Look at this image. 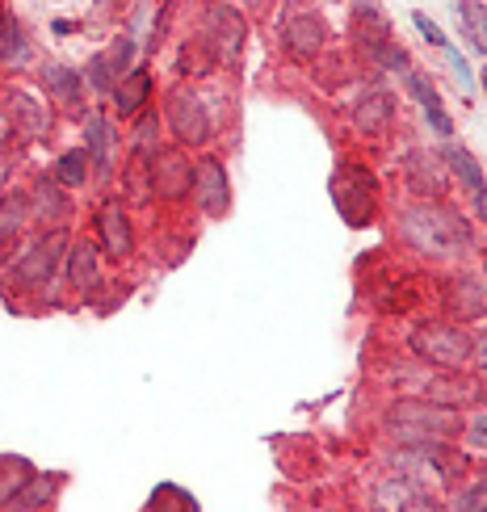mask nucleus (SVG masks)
Masks as SVG:
<instances>
[{"instance_id": "obj_19", "label": "nucleus", "mask_w": 487, "mask_h": 512, "mask_svg": "<svg viewBox=\"0 0 487 512\" xmlns=\"http://www.w3.org/2000/svg\"><path fill=\"white\" fill-rule=\"evenodd\" d=\"M9 122L13 126H21L26 135H47V126H51V118H47V110L30 97V93H21V89H13L9 93Z\"/></svg>"}, {"instance_id": "obj_31", "label": "nucleus", "mask_w": 487, "mask_h": 512, "mask_svg": "<svg viewBox=\"0 0 487 512\" xmlns=\"http://www.w3.org/2000/svg\"><path fill=\"white\" fill-rule=\"evenodd\" d=\"M412 21H416V30H420V34H425V38L433 42V47H446V42H450V38H446V34H441V30L433 26V21L425 17V13H412Z\"/></svg>"}, {"instance_id": "obj_3", "label": "nucleus", "mask_w": 487, "mask_h": 512, "mask_svg": "<svg viewBox=\"0 0 487 512\" xmlns=\"http://www.w3.org/2000/svg\"><path fill=\"white\" fill-rule=\"evenodd\" d=\"M374 194H378V177H370L366 168L357 164H341L332 177V198H336V210L349 227H366L370 215H374Z\"/></svg>"}, {"instance_id": "obj_27", "label": "nucleus", "mask_w": 487, "mask_h": 512, "mask_svg": "<svg viewBox=\"0 0 487 512\" xmlns=\"http://www.w3.org/2000/svg\"><path fill=\"white\" fill-rule=\"evenodd\" d=\"M26 215H30V198L26 194L0 198V248H5L9 240H17V231L26 227Z\"/></svg>"}, {"instance_id": "obj_24", "label": "nucleus", "mask_w": 487, "mask_h": 512, "mask_svg": "<svg viewBox=\"0 0 487 512\" xmlns=\"http://www.w3.org/2000/svg\"><path fill=\"white\" fill-rule=\"evenodd\" d=\"M30 479H34V466L26 458H0V508L13 504L21 492H26Z\"/></svg>"}, {"instance_id": "obj_33", "label": "nucleus", "mask_w": 487, "mask_h": 512, "mask_svg": "<svg viewBox=\"0 0 487 512\" xmlns=\"http://www.w3.org/2000/svg\"><path fill=\"white\" fill-rule=\"evenodd\" d=\"M458 508H487V487H475V492H467L458 500Z\"/></svg>"}, {"instance_id": "obj_20", "label": "nucleus", "mask_w": 487, "mask_h": 512, "mask_svg": "<svg viewBox=\"0 0 487 512\" xmlns=\"http://www.w3.org/2000/svg\"><path fill=\"white\" fill-rule=\"evenodd\" d=\"M147 93H152V76H147V68L126 72V80L114 84V105H118V114H122V118L139 114L143 101H147Z\"/></svg>"}, {"instance_id": "obj_36", "label": "nucleus", "mask_w": 487, "mask_h": 512, "mask_svg": "<svg viewBox=\"0 0 487 512\" xmlns=\"http://www.w3.org/2000/svg\"><path fill=\"white\" fill-rule=\"evenodd\" d=\"M471 441H475V445H487V416H483V420H475V429H471Z\"/></svg>"}, {"instance_id": "obj_28", "label": "nucleus", "mask_w": 487, "mask_h": 512, "mask_svg": "<svg viewBox=\"0 0 487 512\" xmlns=\"http://www.w3.org/2000/svg\"><path fill=\"white\" fill-rule=\"evenodd\" d=\"M51 177H55L63 189H76V185H84V181H89V152H63Z\"/></svg>"}, {"instance_id": "obj_30", "label": "nucleus", "mask_w": 487, "mask_h": 512, "mask_svg": "<svg viewBox=\"0 0 487 512\" xmlns=\"http://www.w3.org/2000/svg\"><path fill=\"white\" fill-rule=\"evenodd\" d=\"M55 487H59V475H47V483L30 479L26 492L13 500V508H42V504H51V500H55Z\"/></svg>"}, {"instance_id": "obj_10", "label": "nucleus", "mask_w": 487, "mask_h": 512, "mask_svg": "<svg viewBox=\"0 0 487 512\" xmlns=\"http://www.w3.org/2000/svg\"><path fill=\"white\" fill-rule=\"evenodd\" d=\"M97 236H101V248L110 252V261H126L135 252V231H131V219L118 202H101L97 210Z\"/></svg>"}, {"instance_id": "obj_34", "label": "nucleus", "mask_w": 487, "mask_h": 512, "mask_svg": "<svg viewBox=\"0 0 487 512\" xmlns=\"http://www.w3.org/2000/svg\"><path fill=\"white\" fill-rule=\"evenodd\" d=\"M471 357H475V361H479V370H483V374H487V336H483V340H479V345H471Z\"/></svg>"}, {"instance_id": "obj_18", "label": "nucleus", "mask_w": 487, "mask_h": 512, "mask_svg": "<svg viewBox=\"0 0 487 512\" xmlns=\"http://www.w3.org/2000/svg\"><path fill=\"white\" fill-rule=\"evenodd\" d=\"M450 307H454L458 315H467V319L487 315V282H479L475 273L454 277V286H450Z\"/></svg>"}, {"instance_id": "obj_15", "label": "nucleus", "mask_w": 487, "mask_h": 512, "mask_svg": "<svg viewBox=\"0 0 487 512\" xmlns=\"http://www.w3.org/2000/svg\"><path fill=\"white\" fill-rule=\"evenodd\" d=\"M404 84H408V93L420 101V110H425V118L433 122V131H437V135H450V131H454V122H450V114H446V110H441V97H437L433 84H429L425 76H420L416 68H408V72H404Z\"/></svg>"}, {"instance_id": "obj_5", "label": "nucleus", "mask_w": 487, "mask_h": 512, "mask_svg": "<svg viewBox=\"0 0 487 512\" xmlns=\"http://www.w3.org/2000/svg\"><path fill=\"white\" fill-rule=\"evenodd\" d=\"M164 118H168V126H173L177 143H185V147L210 143V131H215V122H210V110L202 105V97L189 93V89H173L164 97Z\"/></svg>"}, {"instance_id": "obj_7", "label": "nucleus", "mask_w": 487, "mask_h": 512, "mask_svg": "<svg viewBox=\"0 0 487 512\" xmlns=\"http://www.w3.org/2000/svg\"><path fill=\"white\" fill-rule=\"evenodd\" d=\"M63 248H68V236L63 231H51L47 240H38L21 261L13 265V286H21V290H42L55 277V265H59V256H63Z\"/></svg>"}, {"instance_id": "obj_35", "label": "nucleus", "mask_w": 487, "mask_h": 512, "mask_svg": "<svg viewBox=\"0 0 487 512\" xmlns=\"http://www.w3.org/2000/svg\"><path fill=\"white\" fill-rule=\"evenodd\" d=\"M9 139H13V122H9V114H0V152H5Z\"/></svg>"}, {"instance_id": "obj_40", "label": "nucleus", "mask_w": 487, "mask_h": 512, "mask_svg": "<svg viewBox=\"0 0 487 512\" xmlns=\"http://www.w3.org/2000/svg\"><path fill=\"white\" fill-rule=\"evenodd\" d=\"M0 38H5V26H0Z\"/></svg>"}, {"instance_id": "obj_6", "label": "nucleus", "mask_w": 487, "mask_h": 512, "mask_svg": "<svg viewBox=\"0 0 487 512\" xmlns=\"http://www.w3.org/2000/svg\"><path fill=\"white\" fill-rule=\"evenodd\" d=\"M147 189L164 202H181L185 194H194V164L177 147L152 152V160H147Z\"/></svg>"}, {"instance_id": "obj_8", "label": "nucleus", "mask_w": 487, "mask_h": 512, "mask_svg": "<svg viewBox=\"0 0 487 512\" xmlns=\"http://www.w3.org/2000/svg\"><path fill=\"white\" fill-rule=\"evenodd\" d=\"M244 38H248V26L244 17L231 9V5H210L206 13V51L223 59V63H236L240 51H244Z\"/></svg>"}, {"instance_id": "obj_13", "label": "nucleus", "mask_w": 487, "mask_h": 512, "mask_svg": "<svg viewBox=\"0 0 487 512\" xmlns=\"http://www.w3.org/2000/svg\"><path fill=\"white\" fill-rule=\"evenodd\" d=\"M131 55H135V38H118L114 42V51H101V55H93V63H89V84L97 93H110L114 84H118V72L131 63Z\"/></svg>"}, {"instance_id": "obj_2", "label": "nucleus", "mask_w": 487, "mask_h": 512, "mask_svg": "<svg viewBox=\"0 0 487 512\" xmlns=\"http://www.w3.org/2000/svg\"><path fill=\"white\" fill-rule=\"evenodd\" d=\"M399 227H404V240L416 252L433 256V261H450V256L471 248V227L462 223L450 206H433V202L429 206H412Z\"/></svg>"}, {"instance_id": "obj_1", "label": "nucleus", "mask_w": 487, "mask_h": 512, "mask_svg": "<svg viewBox=\"0 0 487 512\" xmlns=\"http://www.w3.org/2000/svg\"><path fill=\"white\" fill-rule=\"evenodd\" d=\"M462 429L458 408L441 399H399L387 412V433L395 441L412 445V450H425V445H441Z\"/></svg>"}, {"instance_id": "obj_17", "label": "nucleus", "mask_w": 487, "mask_h": 512, "mask_svg": "<svg viewBox=\"0 0 487 512\" xmlns=\"http://www.w3.org/2000/svg\"><path fill=\"white\" fill-rule=\"evenodd\" d=\"M42 84H47V93L63 105V110H76V105H80L84 76H80L76 68H63V63H51V68H42Z\"/></svg>"}, {"instance_id": "obj_37", "label": "nucleus", "mask_w": 487, "mask_h": 512, "mask_svg": "<svg viewBox=\"0 0 487 512\" xmlns=\"http://www.w3.org/2000/svg\"><path fill=\"white\" fill-rule=\"evenodd\" d=\"M475 215L487 223V189H483V194H475Z\"/></svg>"}, {"instance_id": "obj_4", "label": "nucleus", "mask_w": 487, "mask_h": 512, "mask_svg": "<svg viewBox=\"0 0 487 512\" xmlns=\"http://www.w3.org/2000/svg\"><path fill=\"white\" fill-rule=\"evenodd\" d=\"M471 345L475 340L454 324H420L412 332V353H420L441 370H458L462 361H471Z\"/></svg>"}, {"instance_id": "obj_12", "label": "nucleus", "mask_w": 487, "mask_h": 512, "mask_svg": "<svg viewBox=\"0 0 487 512\" xmlns=\"http://www.w3.org/2000/svg\"><path fill=\"white\" fill-rule=\"evenodd\" d=\"M391 118H395V101H391L387 89H370L362 101L353 105V126L362 135H383L391 126Z\"/></svg>"}, {"instance_id": "obj_29", "label": "nucleus", "mask_w": 487, "mask_h": 512, "mask_svg": "<svg viewBox=\"0 0 487 512\" xmlns=\"http://www.w3.org/2000/svg\"><path fill=\"white\" fill-rule=\"evenodd\" d=\"M0 26H5V38H0V59L13 63V68H21V63L30 59L26 38H21V30H17V21H13V17H0Z\"/></svg>"}, {"instance_id": "obj_14", "label": "nucleus", "mask_w": 487, "mask_h": 512, "mask_svg": "<svg viewBox=\"0 0 487 512\" xmlns=\"http://www.w3.org/2000/svg\"><path fill=\"white\" fill-rule=\"evenodd\" d=\"M408 185H412V194H425V198L446 194V168H441V160L429 152H412L408 156Z\"/></svg>"}, {"instance_id": "obj_23", "label": "nucleus", "mask_w": 487, "mask_h": 512, "mask_svg": "<svg viewBox=\"0 0 487 512\" xmlns=\"http://www.w3.org/2000/svg\"><path fill=\"white\" fill-rule=\"evenodd\" d=\"M454 13H458V26L467 34V42L479 55H487V9L479 0H454Z\"/></svg>"}, {"instance_id": "obj_39", "label": "nucleus", "mask_w": 487, "mask_h": 512, "mask_svg": "<svg viewBox=\"0 0 487 512\" xmlns=\"http://www.w3.org/2000/svg\"><path fill=\"white\" fill-rule=\"evenodd\" d=\"M483 84H487V68H483Z\"/></svg>"}, {"instance_id": "obj_22", "label": "nucleus", "mask_w": 487, "mask_h": 512, "mask_svg": "<svg viewBox=\"0 0 487 512\" xmlns=\"http://www.w3.org/2000/svg\"><path fill=\"white\" fill-rule=\"evenodd\" d=\"M84 139H89V160L97 164V173H110V152H114V131L105 114H89V126H84Z\"/></svg>"}, {"instance_id": "obj_11", "label": "nucleus", "mask_w": 487, "mask_h": 512, "mask_svg": "<svg viewBox=\"0 0 487 512\" xmlns=\"http://www.w3.org/2000/svg\"><path fill=\"white\" fill-rule=\"evenodd\" d=\"M194 198L198 206L206 210V215H227V206H231V185H227V173H223V164L219 160H202L194 164Z\"/></svg>"}, {"instance_id": "obj_16", "label": "nucleus", "mask_w": 487, "mask_h": 512, "mask_svg": "<svg viewBox=\"0 0 487 512\" xmlns=\"http://www.w3.org/2000/svg\"><path fill=\"white\" fill-rule=\"evenodd\" d=\"M68 277L80 294H93L101 286V261H97V248L89 240H76V248L68 252Z\"/></svg>"}, {"instance_id": "obj_38", "label": "nucleus", "mask_w": 487, "mask_h": 512, "mask_svg": "<svg viewBox=\"0 0 487 512\" xmlns=\"http://www.w3.org/2000/svg\"><path fill=\"white\" fill-rule=\"evenodd\" d=\"M9 173H13V164H9L5 156H0V185H5V181H9Z\"/></svg>"}, {"instance_id": "obj_25", "label": "nucleus", "mask_w": 487, "mask_h": 512, "mask_svg": "<svg viewBox=\"0 0 487 512\" xmlns=\"http://www.w3.org/2000/svg\"><path fill=\"white\" fill-rule=\"evenodd\" d=\"M59 189H63V185H59L55 177H42V181L34 185L30 202H34V215H38V219L55 223V219H63V215H68V198H63Z\"/></svg>"}, {"instance_id": "obj_32", "label": "nucleus", "mask_w": 487, "mask_h": 512, "mask_svg": "<svg viewBox=\"0 0 487 512\" xmlns=\"http://www.w3.org/2000/svg\"><path fill=\"white\" fill-rule=\"evenodd\" d=\"M152 135H156V118L139 122V131H135V147H139V152H143V147H152Z\"/></svg>"}, {"instance_id": "obj_9", "label": "nucleus", "mask_w": 487, "mask_h": 512, "mask_svg": "<svg viewBox=\"0 0 487 512\" xmlns=\"http://www.w3.org/2000/svg\"><path fill=\"white\" fill-rule=\"evenodd\" d=\"M282 42H286V51L294 59H315L324 51V42H328V26H324V17L320 13H311V9H286L282 17Z\"/></svg>"}, {"instance_id": "obj_26", "label": "nucleus", "mask_w": 487, "mask_h": 512, "mask_svg": "<svg viewBox=\"0 0 487 512\" xmlns=\"http://www.w3.org/2000/svg\"><path fill=\"white\" fill-rule=\"evenodd\" d=\"M446 164L454 168V177L471 189V194H483L487 189V181H483V168H479V160L467 152V147H458V143H446Z\"/></svg>"}, {"instance_id": "obj_21", "label": "nucleus", "mask_w": 487, "mask_h": 512, "mask_svg": "<svg viewBox=\"0 0 487 512\" xmlns=\"http://www.w3.org/2000/svg\"><path fill=\"white\" fill-rule=\"evenodd\" d=\"M374 504H378V508H433V500L420 492L412 479H391V483H383V487L374 492Z\"/></svg>"}]
</instances>
